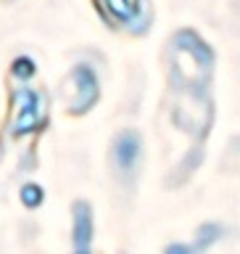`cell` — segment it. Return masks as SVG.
<instances>
[{
  "mask_svg": "<svg viewBox=\"0 0 240 254\" xmlns=\"http://www.w3.org/2000/svg\"><path fill=\"white\" fill-rule=\"evenodd\" d=\"M13 103H16V119H13V127L11 132L13 135H24L29 130L43 125V117H45V106L40 101L37 93L32 90H19L13 95Z\"/></svg>",
  "mask_w": 240,
  "mask_h": 254,
  "instance_id": "cell-1",
  "label": "cell"
},
{
  "mask_svg": "<svg viewBox=\"0 0 240 254\" xmlns=\"http://www.w3.org/2000/svg\"><path fill=\"white\" fill-rule=\"evenodd\" d=\"M71 111L74 114H82L93 106V101L98 98V79H95L93 69L79 64V66L71 71Z\"/></svg>",
  "mask_w": 240,
  "mask_h": 254,
  "instance_id": "cell-2",
  "label": "cell"
},
{
  "mask_svg": "<svg viewBox=\"0 0 240 254\" xmlns=\"http://www.w3.org/2000/svg\"><path fill=\"white\" fill-rule=\"evenodd\" d=\"M114 159L122 172H132L140 159V138L135 132H122L114 143Z\"/></svg>",
  "mask_w": 240,
  "mask_h": 254,
  "instance_id": "cell-3",
  "label": "cell"
},
{
  "mask_svg": "<svg viewBox=\"0 0 240 254\" xmlns=\"http://www.w3.org/2000/svg\"><path fill=\"white\" fill-rule=\"evenodd\" d=\"M93 238V214L87 209L85 201L74 204V244H77V254H87Z\"/></svg>",
  "mask_w": 240,
  "mask_h": 254,
  "instance_id": "cell-4",
  "label": "cell"
},
{
  "mask_svg": "<svg viewBox=\"0 0 240 254\" xmlns=\"http://www.w3.org/2000/svg\"><path fill=\"white\" fill-rule=\"evenodd\" d=\"M100 11L111 16V19H119V21H127L132 19L135 11H138L140 0H98Z\"/></svg>",
  "mask_w": 240,
  "mask_h": 254,
  "instance_id": "cell-5",
  "label": "cell"
},
{
  "mask_svg": "<svg viewBox=\"0 0 240 254\" xmlns=\"http://www.w3.org/2000/svg\"><path fill=\"white\" fill-rule=\"evenodd\" d=\"M219 236H222V228H219V225H214V222H206V225H201V230H198V236H195V252H198V254L206 252Z\"/></svg>",
  "mask_w": 240,
  "mask_h": 254,
  "instance_id": "cell-6",
  "label": "cell"
},
{
  "mask_svg": "<svg viewBox=\"0 0 240 254\" xmlns=\"http://www.w3.org/2000/svg\"><path fill=\"white\" fill-rule=\"evenodd\" d=\"M21 201L29 206V209H35V206L43 204V190H40L37 186H24L21 188Z\"/></svg>",
  "mask_w": 240,
  "mask_h": 254,
  "instance_id": "cell-7",
  "label": "cell"
},
{
  "mask_svg": "<svg viewBox=\"0 0 240 254\" xmlns=\"http://www.w3.org/2000/svg\"><path fill=\"white\" fill-rule=\"evenodd\" d=\"M32 71H35V64L27 61V59H16L13 61V74L16 77H29Z\"/></svg>",
  "mask_w": 240,
  "mask_h": 254,
  "instance_id": "cell-8",
  "label": "cell"
},
{
  "mask_svg": "<svg viewBox=\"0 0 240 254\" xmlns=\"http://www.w3.org/2000/svg\"><path fill=\"white\" fill-rule=\"evenodd\" d=\"M164 254H193V252H190L185 244H172V246H169V249H166Z\"/></svg>",
  "mask_w": 240,
  "mask_h": 254,
  "instance_id": "cell-9",
  "label": "cell"
}]
</instances>
